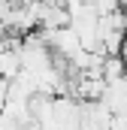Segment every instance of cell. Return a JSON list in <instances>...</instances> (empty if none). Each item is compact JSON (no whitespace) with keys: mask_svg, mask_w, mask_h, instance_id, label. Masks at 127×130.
<instances>
[{"mask_svg":"<svg viewBox=\"0 0 127 130\" xmlns=\"http://www.w3.org/2000/svg\"><path fill=\"white\" fill-rule=\"evenodd\" d=\"M6 94H9V82L0 79V109H3V103H6Z\"/></svg>","mask_w":127,"mask_h":130,"instance_id":"3","label":"cell"},{"mask_svg":"<svg viewBox=\"0 0 127 130\" xmlns=\"http://www.w3.org/2000/svg\"><path fill=\"white\" fill-rule=\"evenodd\" d=\"M127 67L124 61H121V55H106L103 58V79L109 82V79H118V76H124Z\"/></svg>","mask_w":127,"mask_h":130,"instance_id":"2","label":"cell"},{"mask_svg":"<svg viewBox=\"0 0 127 130\" xmlns=\"http://www.w3.org/2000/svg\"><path fill=\"white\" fill-rule=\"evenodd\" d=\"M103 103L112 109V115H127V73L118 76V79H109V82H106Z\"/></svg>","mask_w":127,"mask_h":130,"instance_id":"1","label":"cell"}]
</instances>
